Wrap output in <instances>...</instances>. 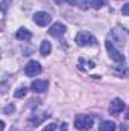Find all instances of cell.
<instances>
[{"label": "cell", "mask_w": 129, "mask_h": 131, "mask_svg": "<svg viewBox=\"0 0 129 131\" xmlns=\"http://www.w3.org/2000/svg\"><path fill=\"white\" fill-rule=\"evenodd\" d=\"M109 113L111 114H114V116H117L119 113H122L123 110H125V104H123V101L122 99H119V98H115V99H112L111 102H109Z\"/></svg>", "instance_id": "8992f818"}, {"label": "cell", "mask_w": 129, "mask_h": 131, "mask_svg": "<svg viewBox=\"0 0 129 131\" xmlns=\"http://www.w3.org/2000/svg\"><path fill=\"white\" fill-rule=\"evenodd\" d=\"M26 93H28V89H26V87H18L14 95H15V98H24Z\"/></svg>", "instance_id": "4fadbf2b"}, {"label": "cell", "mask_w": 129, "mask_h": 131, "mask_svg": "<svg viewBox=\"0 0 129 131\" xmlns=\"http://www.w3.org/2000/svg\"><path fill=\"white\" fill-rule=\"evenodd\" d=\"M112 35L117 38V43H120V44H123V41H125V35H123V32L119 34V29H114L112 31Z\"/></svg>", "instance_id": "5bb4252c"}, {"label": "cell", "mask_w": 129, "mask_h": 131, "mask_svg": "<svg viewBox=\"0 0 129 131\" xmlns=\"http://www.w3.org/2000/svg\"><path fill=\"white\" fill-rule=\"evenodd\" d=\"M70 5H74V6H79L81 9H88L91 6V0H67Z\"/></svg>", "instance_id": "30bf717a"}, {"label": "cell", "mask_w": 129, "mask_h": 131, "mask_svg": "<svg viewBox=\"0 0 129 131\" xmlns=\"http://www.w3.org/2000/svg\"><path fill=\"white\" fill-rule=\"evenodd\" d=\"M40 52H41V55H49L50 52H52V44L49 43V41H43L41 43V47H40Z\"/></svg>", "instance_id": "7c38bea8"}, {"label": "cell", "mask_w": 129, "mask_h": 131, "mask_svg": "<svg viewBox=\"0 0 129 131\" xmlns=\"http://www.w3.org/2000/svg\"><path fill=\"white\" fill-rule=\"evenodd\" d=\"M56 3H62V2H65V0H55Z\"/></svg>", "instance_id": "ffe728a7"}, {"label": "cell", "mask_w": 129, "mask_h": 131, "mask_svg": "<svg viewBox=\"0 0 129 131\" xmlns=\"http://www.w3.org/2000/svg\"><path fill=\"white\" fill-rule=\"evenodd\" d=\"M50 21H52L50 14H47L44 11H40V12H35L33 14V23L38 25V26H47Z\"/></svg>", "instance_id": "277c9868"}, {"label": "cell", "mask_w": 129, "mask_h": 131, "mask_svg": "<svg viewBox=\"0 0 129 131\" xmlns=\"http://www.w3.org/2000/svg\"><path fill=\"white\" fill-rule=\"evenodd\" d=\"M74 41H76V44L81 46V47H85V46H96L97 44L96 37H94L93 34L87 32V31H82V32L78 34L76 38H74Z\"/></svg>", "instance_id": "7a4b0ae2"}, {"label": "cell", "mask_w": 129, "mask_h": 131, "mask_svg": "<svg viewBox=\"0 0 129 131\" xmlns=\"http://www.w3.org/2000/svg\"><path fill=\"white\" fill-rule=\"evenodd\" d=\"M94 124V117L91 114H79L74 119V127L79 131H87L90 130Z\"/></svg>", "instance_id": "6da1fadb"}, {"label": "cell", "mask_w": 129, "mask_h": 131, "mask_svg": "<svg viewBox=\"0 0 129 131\" xmlns=\"http://www.w3.org/2000/svg\"><path fill=\"white\" fill-rule=\"evenodd\" d=\"M105 6V0H91V8L94 9H100Z\"/></svg>", "instance_id": "9a60e30c"}, {"label": "cell", "mask_w": 129, "mask_h": 131, "mask_svg": "<svg viewBox=\"0 0 129 131\" xmlns=\"http://www.w3.org/2000/svg\"><path fill=\"white\" fill-rule=\"evenodd\" d=\"M122 14H123V15H129V3H126V5L122 6Z\"/></svg>", "instance_id": "ac0fdd59"}, {"label": "cell", "mask_w": 129, "mask_h": 131, "mask_svg": "<svg viewBox=\"0 0 129 131\" xmlns=\"http://www.w3.org/2000/svg\"><path fill=\"white\" fill-rule=\"evenodd\" d=\"M49 34L52 37H61V35L65 34V26L62 23H53L50 26V29H49Z\"/></svg>", "instance_id": "ba28073f"}, {"label": "cell", "mask_w": 129, "mask_h": 131, "mask_svg": "<svg viewBox=\"0 0 129 131\" xmlns=\"http://www.w3.org/2000/svg\"><path fill=\"white\" fill-rule=\"evenodd\" d=\"M15 111V107L12 105V104H9L8 107H5V110H3V113L5 114H11V113H14Z\"/></svg>", "instance_id": "2e32d148"}, {"label": "cell", "mask_w": 129, "mask_h": 131, "mask_svg": "<svg viewBox=\"0 0 129 131\" xmlns=\"http://www.w3.org/2000/svg\"><path fill=\"white\" fill-rule=\"evenodd\" d=\"M15 37L18 38V40H23V41H28V40H31L32 38V34L29 32L26 28H20L17 34H15Z\"/></svg>", "instance_id": "9c48e42d"}, {"label": "cell", "mask_w": 129, "mask_h": 131, "mask_svg": "<svg viewBox=\"0 0 129 131\" xmlns=\"http://www.w3.org/2000/svg\"><path fill=\"white\" fill-rule=\"evenodd\" d=\"M67 127H68L67 124H62V128H61V131H67Z\"/></svg>", "instance_id": "d6986e66"}, {"label": "cell", "mask_w": 129, "mask_h": 131, "mask_svg": "<svg viewBox=\"0 0 129 131\" xmlns=\"http://www.w3.org/2000/svg\"><path fill=\"white\" fill-rule=\"evenodd\" d=\"M99 130L100 131H115V124L112 121H105V122L100 124Z\"/></svg>", "instance_id": "8fae6325"}, {"label": "cell", "mask_w": 129, "mask_h": 131, "mask_svg": "<svg viewBox=\"0 0 129 131\" xmlns=\"http://www.w3.org/2000/svg\"><path fill=\"white\" fill-rule=\"evenodd\" d=\"M47 89H49V81L46 79H36L31 84V90L35 93H44Z\"/></svg>", "instance_id": "52a82bcc"}, {"label": "cell", "mask_w": 129, "mask_h": 131, "mask_svg": "<svg viewBox=\"0 0 129 131\" xmlns=\"http://www.w3.org/2000/svg\"><path fill=\"white\" fill-rule=\"evenodd\" d=\"M105 46H106V50H108V57L112 60V61H115V63H125V57L120 53V50L114 46V43H112V40H106L105 41Z\"/></svg>", "instance_id": "3957f363"}, {"label": "cell", "mask_w": 129, "mask_h": 131, "mask_svg": "<svg viewBox=\"0 0 129 131\" xmlns=\"http://www.w3.org/2000/svg\"><path fill=\"white\" fill-rule=\"evenodd\" d=\"M24 73L26 76H36L41 73V64L38 61H29L24 66Z\"/></svg>", "instance_id": "5b68a950"}, {"label": "cell", "mask_w": 129, "mask_h": 131, "mask_svg": "<svg viewBox=\"0 0 129 131\" xmlns=\"http://www.w3.org/2000/svg\"><path fill=\"white\" fill-rule=\"evenodd\" d=\"M126 119H129V108H128V111H126Z\"/></svg>", "instance_id": "44dd1931"}, {"label": "cell", "mask_w": 129, "mask_h": 131, "mask_svg": "<svg viewBox=\"0 0 129 131\" xmlns=\"http://www.w3.org/2000/svg\"><path fill=\"white\" fill-rule=\"evenodd\" d=\"M43 131H56V125H55V124H49V125L44 127Z\"/></svg>", "instance_id": "e0dca14e"}]
</instances>
